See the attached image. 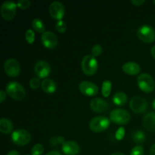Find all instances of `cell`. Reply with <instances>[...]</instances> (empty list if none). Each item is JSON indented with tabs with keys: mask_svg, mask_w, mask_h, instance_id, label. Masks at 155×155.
<instances>
[{
	"mask_svg": "<svg viewBox=\"0 0 155 155\" xmlns=\"http://www.w3.org/2000/svg\"><path fill=\"white\" fill-rule=\"evenodd\" d=\"M124 136H125V129L124 127H120L115 133V138L117 140L120 141L124 139Z\"/></svg>",
	"mask_w": 155,
	"mask_h": 155,
	"instance_id": "cell-33",
	"label": "cell"
},
{
	"mask_svg": "<svg viewBox=\"0 0 155 155\" xmlns=\"http://www.w3.org/2000/svg\"><path fill=\"white\" fill-rule=\"evenodd\" d=\"M7 155H20L19 153L18 152L15 150H12V151H10L8 153Z\"/></svg>",
	"mask_w": 155,
	"mask_h": 155,
	"instance_id": "cell-38",
	"label": "cell"
},
{
	"mask_svg": "<svg viewBox=\"0 0 155 155\" xmlns=\"http://www.w3.org/2000/svg\"><path fill=\"white\" fill-rule=\"evenodd\" d=\"M44 152V147L42 144H36L31 149V155H42Z\"/></svg>",
	"mask_w": 155,
	"mask_h": 155,
	"instance_id": "cell-25",
	"label": "cell"
},
{
	"mask_svg": "<svg viewBox=\"0 0 155 155\" xmlns=\"http://www.w3.org/2000/svg\"><path fill=\"white\" fill-rule=\"evenodd\" d=\"M80 92L87 96H95L98 92V87L95 83L89 81H83L79 85Z\"/></svg>",
	"mask_w": 155,
	"mask_h": 155,
	"instance_id": "cell-14",
	"label": "cell"
},
{
	"mask_svg": "<svg viewBox=\"0 0 155 155\" xmlns=\"http://www.w3.org/2000/svg\"><path fill=\"white\" fill-rule=\"evenodd\" d=\"M110 120L104 116H97L92 118L89 124V129L95 133H101L109 127Z\"/></svg>",
	"mask_w": 155,
	"mask_h": 155,
	"instance_id": "cell-3",
	"label": "cell"
},
{
	"mask_svg": "<svg viewBox=\"0 0 155 155\" xmlns=\"http://www.w3.org/2000/svg\"><path fill=\"white\" fill-rule=\"evenodd\" d=\"M17 4L12 1H5L1 6V15L6 21H11L15 18L17 12Z\"/></svg>",
	"mask_w": 155,
	"mask_h": 155,
	"instance_id": "cell-8",
	"label": "cell"
},
{
	"mask_svg": "<svg viewBox=\"0 0 155 155\" xmlns=\"http://www.w3.org/2000/svg\"><path fill=\"white\" fill-rule=\"evenodd\" d=\"M32 27H33V30L36 31L37 33H45V24H44L43 21L40 19V18H34L32 21Z\"/></svg>",
	"mask_w": 155,
	"mask_h": 155,
	"instance_id": "cell-22",
	"label": "cell"
},
{
	"mask_svg": "<svg viewBox=\"0 0 155 155\" xmlns=\"http://www.w3.org/2000/svg\"><path fill=\"white\" fill-rule=\"evenodd\" d=\"M41 84H42V82L40 81V79L39 77H33L29 83L30 87L33 89H38L39 86H41Z\"/></svg>",
	"mask_w": 155,
	"mask_h": 155,
	"instance_id": "cell-27",
	"label": "cell"
},
{
	"mask_svg": "<svg viewBox=\"0 0 155 155\" xmlns=\"http://www.w3.org/2000/svg\"><path fill=\"white\" fill-rule=\"evenodd\" d=\"M12 141L18 146H24L30 143L31 141V135L26 130H17L12 133Z\"/></svg>",
	"mask_w": 155,
	"mask_h": 155,
	"instance_id": "cell-6",
	"label": "cell"
},
{
	"mask_svg": "<svg viewBox=\"0 0 155 155\" xmlns=\"http://www.w3.org/2000/svg\"><path fill=\"white\" fill-rule=\"evenodd\" d=\"M143 126L147 130L155 133V113L150 112L143 118Z\"/></svg>",
	"mask_w": 155,
	"mask_h": 155,
	"instance_id": "cell-18",
	"label": "cell"
},
{
	"mask_svg": "<svg viewBox=\"0 0 155 155\" xmlns=\"http://www.w3.org/2000/svg\"><path fill=\"white\" fill-rule=\"evenodd\" d=\"M5 73L11 77H17L21 73V67L15 58H8L4 63Z\"/></svg>",
	"mask_w": 155,
	"mask_h": 155,
	"instance_id": "cell-9",
	"label": "cell"
},
{
	"mask_svg": "<svg viewBox=\"0 0 155 155\" xmlns=\"http://www.w3.org/2000/svg\"><path fill=\"white\" fill-rule=\"evenodd\" d=\"M111 155H124V154L120 152H116V153H114V154H112Z\"/></svg>",
	"mask_w": 155,
	"mask_h": 155,
	"instance_id": "cell-40",
	"label": "cell"
},
{
	"mask_svg": "<svg viewBox=\"0 0 155 155\" xmlns=\"http://www.w3.org/2000/svg\"><path fill=\"white\" fill-rule=\"evenodd\" d=\"M45 155H62V154H61L58 151H50V152L47 153Z\"/></svg>",
	"mask_w": 155,
	"mask_h": 155,
	"instance_id": "cell-37",
	"label": "cell"
},
{
	"mask_svg": "<svg viewBox=\"0 0 155 155\" xmlns=\"http://www.w3.org/2000/svg\"><path fill=\"white\" fill-rule=\"evenodd\" d=\"M152 107L155 110V99L153 101V102H152Z\"/></svg>",
	"mask_w": 155,
	"mask_h": 155,
	"instance_id": "cell-41",
	"label": "cell"
},
{
	"mask_svg": "<svg viewBox=\"0 0 155 155\" xmlns=\"http://www.w3.org/2000/svg\"><path fill=\"white\" fill-rule=\"evenodd\" d=\"M62 151L66 155H77L80 152V146L74 141H67L62 145Z\"/></svg>",
	"mask_w": 155,
	"mask_h": 155,
	"instance_id": "cell-16",
	"label": "cell"
},
{
	"mask_svg": "<svg viewBox=\"0 0 155 155\" xmlns=\"http://www.w3.org/2000/svg\"><path fill=\"white\" fill-rule=\"evenodd\" d=\"M65 142L64 138L62 136H55V137H52L50 139V144L52 146H57L58 144H61L63 145Z\"/></svg>",
	"mask_w": 155,
	"mask_h": 155,
	"instance_id": "cell-29",
	"label": "cell"
},
{
	"mask_svg": "<svg viewBox=\"0 0 155 155\" xmlns=\"http://www.w3.org/2000/svg\"><path fill=\"white\" fill-rule=\"evenodd\" d=\"M114 104L117 106H123L126 104L128 100V97L124 92H117L114 95L113 98Z\"/></svg>",
	"mask_w": 155,
	"mask_h": 155,
	"instance_id": "cell-21",
	"label": "cell"
},
{
	"mask_svg": "<svg viewBox=\"0 0 155 155\" xmlns=\"http://www.w3.org/2000/svg\"><path fill=\"white\" fill-rule=\"evenodd\" d=\"M130 155H144V148L141 145H137L131 150Z\"/></svg>",
	"mask_w": 155,
	"mask_h": 155,
	"instance_id": "cell-32",
	"label": "cell"
},
{
	"mask_svg": "<svg viewBox=\"0 0 155 155\" xmlns=\"http://www.w3.org/2000/svg\"><path fill=\"white\" fill-rule=\"evenodd\" d=\"M6 93L17 101L23 100L26 96V91L21 83L15 81L9 82L5 86Z\"/></svg>",
	"mask_w": 155,
	"mask_h": 155,
	"instance_id": "cell-1",
	"label": "cell"
},
{
	"mask_svg": "<svg viewBox=\"0 0 155 155\" xmlns=\"http://www.w3.org/2000/svg\"><path fill=\"white\" fill-rule=\"evenodd\" d=\"M103 51V48L101 45H95L92 48V55H93L94 57H98L100 54L102 53Z\"/></svg>",
	"mask_w": 155,
	"mask_h": 155,
	"instance_id": "cell-31",
	"label": "cell"
},
{
	"mask_svg": "<svg viewBox=\"0 0 155 155\" xmlns=\"http://www.w3.org/2000/svg\"><path fill=\"white\" fill-rule=\"evenodd\" d=\"M82 71L86 75L92 76L98 70V61L92 54H87L83 58L81 63Z\"/></svg>",
	"mask_w": 155,
	"mask_h": 155,
	"instance_id": "cell-2",
	"label": "cell"
},
{
	"mask_svg": "<svg viewBox=\"0 0 155 155\" xmlns=\"http://www.w3.org/2000/svg\"><path fill=\"white\" fill-rule=\"evenodd\" d=\"M48 12L53 19L61 21L65 14V8L60 2H53L48 8Z\"/></svg>",
	"mask_w": 155,
	"mask_h": 155,
	"instance_id": "cell-12",
	"label": "cell"
},
{
	"mask_svg": "<svg viewBox=\"0 0 155 155\" xmlns=\"http://www.w3.org/2000/svg\"><path fill=\"white\" fill-rule=\"evenodd\" d=\"M130 107L135 113L142 114L148 108V103L146 100L142 97L135 96L130 100Z\"/></svg>",
	"mask_w": 155,
	"mask_h": 155,
	"instance_id": "cell-10",
	"label": "cell"
},
{
	"mask_svg": "<svg viewBox=\"0 0 155 155\" xmlns=\"http://www.w3.org/2000/svg\"><path fill=\"white\" fill-rule=\"evenodd\" d=\"M149 155H155V144L151 145V147L150 148Z\"/></svg>",
	"mask_w": 155,
	"mask_h": 155,
	"instance_id": "cell-36",
	"label": "cell"
},
{
	"mask_svg": "<svg viewBox=\"0 0 155 155\" xmlns=\"http://www.w3.org/2000/svg\"><path fill=\"white\" fill-rule=\"evenodd\" d=\"M145 133L142 130H136L134 133H133L132 135V140L135 142V143H142L145 142Z\"/></svg>",
	"mask_w": 155,
	"mask_h": 155,
	"instance_id": "cell-23",
	"label": "cell"
},
{
	"mask_svg": "<svg viewBox=\"0 0 155 155\" xmlns=\"http://www.w3.org/2000/svg\"><path fill=\"white\" fill-rule=\"evenodd\" d=\"M145 2V0H132L131 3L135 6H140Z\"/></svg>",
	"mask_w": 155,
	"mask_h": 155,
	"instance_id": "cell-34",
	"label": "cell"
},
{
	"mask_svg": "<svg viewBox=\"0 0 155 155\" xmlns=\"http://www.w3.org/2000/svg\"><path fill=\"white\" fill-rule=\"evenodd\" d=\"M41 88L45 93L52 94L56 92L57 86H56V83L51 79H45L42 80Z\"/></svg>",
	"mask_w": 155,
	"mask_h": 155,
	"instance_id": "cell-19",
	"label": "cell"
},
{
	"mask_svg": "<svg viewBox=\"0 0 155 155\" xmlns=\"http://www.w3.org/2000/svg\"><path fill=\"white\" fill-rule=\"evenodd\" d=\"M122 69L125 74L128 75L134 76L137 75L141 71V67L139 64L133 61H129L124 64L122 67Z\"/></svg>",
	"mask_w": 155,
	"mask_h": 155,
	"instance_id": "cell-17",
	"label": "cell"
},
{
	"mask_svg": "<svg viewBox=\"0 0 155 155\" xmlns=\"http://www.w3.org/2000/svg\"><path fill=\"white\" fill-rule=\"evenodd\" d=\"M6 98V92L4 90L0 91V102L3 103V101L5 100Z\"/></svg>",
	"mask_w": 155,
	"mask_h": 155,
	"instance_id": "cell-35",
	"label": "cell"
},
{
	"mask_svg": "<svg viewBox=\"0 0 155 155\" xmlns=\"http://www.w3.org/2000/svg\"><path fill=\"white\" fill-rule=\"evenodd\" d=\"M34 72L39 79H46L51 73L49 64L43 60H40L35 64Z\"/></svg>",
	"mask_w": 155,
	"mask_h": 155,
	"instance_id": "cell-11",
	"label": "cell"
},
{
	"mask_svg": "<svg viewBox=\"0 0 155 155\" xmlns=\"http://www.w3.org/2000/svg\"><path fill=\"white\" fill-rule=\"evenodd\" d=\"M89 105L91 109L97 113H103L107 111L110 107L107 101L100 98H95L91 100Z\"/></svg>",
	"mask_w": 155,
	"mask_h": 155,
	"instance_id": "cell-15",
	"label": "cell"
},
{
	"mask_svg": "<svg viewBox=\"0 0 155 155\" xmlns=\"http://www.w3.org/2000/svg\"><path fill=\"white\" fill-rule=\"evenodd\" d=\"M41 42L45 48L52 49L57 46L58 39L54 33L51 31H45L41 36Z\"/></svg>",
	"mask_w": 155,
	"mask_h": 155,
	"instance_id": "cell-13",
	"label": "cell"
},
{
	"mask_svg": "<svg viewBox=\"0 0 155 155\" xmlns=\"http://www.w3.org/2000/svg\"><path fill=\"white\" fill-rule=\"evenodd\" d=\"M31 5V2L29 0H21V1H18L17 3V6H18L19 8L23 9H27L30 7Z\"/></svg>",
	"mask_w": 155,
	"mask_h": 155,
	"instance_id": "cell-30",
	"label": "cell"
},
{
	"mask_svg": "<svg viewBox=\"0 0 155 155\" xmlns=\"http://www.w3.org/2000/svg\"><path fill=\"white\" fill-rule=\"evenodd\" d=\"M137 36L143 42L151 43L155 40V30L151 26L145 24L138 29Z\"/></svg>",
	"mask_w": 155,
	"mask_h": 155,
	"instance_id": "cell-7",
	"label": "cell"
},
{
	"mask_svg": "<svg viewBox=\"0 0 155 155\" xmlns=\"http://www.w3.org/2000/svg\"><path fill=\"white\" fill-rule=\"evenodd\" d=\"M154 2V4L155 5V0H154V2Z\"/></svg>",
	"mask_w": 155,
	"mask_h": 155,
	"instance_id": "cell-42",
	"label": "cell"
},
{
	"mask_svg": "<svg viewBox=\"0 0 155 155\" xmlns=\"http://www.w3.org/2000/svg\"><path fill=\"white\" fill-rule=\"evenodd\" d=\"M55 29L59 33H65L67 30V24L64 21H58L55 24Z\"/></svg>",
	"mask_w": 155,
	"mask_h": 155,
	"instance_id": "cell-28",
	"label": "cell"
},
{
	"mask_svg": "<svg viewBox=\"0 0 155 155\" xmlns=\"http://www.w3.org/2000/svg\"><path fill=\"white\" fill-rule=\"evenodd\" d=\"M27 155H29V154H27Z\"/></svg>",
	"mask_w": 155,
	"mask_h": 155,
	"instance_id": "cell-43",
	"label": "cell"
},
{
	"mask_svg": "<svg viewBox=\"0 0 155 155\" xmlns=\"http://www.w3.org/2000/svg\"><path fill=\"white\" fill-rule=\"evenodd\" d=\"M151 54H152V56L154 57V58L155 59V45L152 47V48H151Z\"/></svg>",
	"mask_w": 155,
	"mask_h": 155,
	"instance_id": "cell-39",
	"label": "cell"
},
{
	"mask_svg": "<svg viewBox=\"0 0 155 155\" xmlns=\"http://www.w3.org/2000/svg\"><path fill=\"white\" fill-rule=\"evenodd\" d=\"M112 89V83L110 80H104L102 83V86H101V94L103 96L107 98L110 95Z\"/></svg>",
	"mask_w": 155,
	"mask_h": 155,
	"instance_id": "cell-24",
	"label": "cell"
},
{
	"mask_svg": "<svg viewBox=\"0 0 155 155\" xmlns=\"http://www.w3.org/2000/svg\"><path fill=\"white\" fill-rule=\"evenodd\" d=\"M130 114L125 109L117 108L110 113V120L118 125H124L130 122Z\"/></svg>",
	"mask_w": 155,
	"mask_h": 155,
	"instance_id": "cell-5",
	"label": "cell"
},
{
	"mask_svg": "<svg viewBox=\"0 0 155 155\" xmlns=\"http://www.w3.org/2000/svg\"><path fill=\"white\" fill-rule=\"evenodd\" d=\"M14 128L13 124L8 118H2L0 120V132L3 134H9Z\"/></svg>",
	"mask_w": 155,
	"mask_h": 155,
	"instance_id": "cell-20",
	"label": "cell"
},
{
	"mask_svg": "<svg viewBox=\"0 0 155 155\" xmlns=\"http://www.w3.org/2000/svg\"><path fill=\"white\" fill-rule=\"evenodd\" d=\"M25 39L29 44H33L35 41V33L31 29H28L25 33Z\"/></svg>",
	"mask_w": 155,
	"mask_h": 155,
	"instance_id": "cell-26",
	"label": "cell"
},
{
	"mask_svg": "<svg viewBox=\"0 0 155 155\" xmlns=\"http://www.w3.org/2000/svg\"><path fill=\"white\" fill-rule=\"evenodd\" d=\"M139 89L145 93L153 92L155 87V82L153 77L148 74H141L137 78Z\"/></svg>",
	"mask_w": 155,
	"mask_h": 155,
	"instance_id": "cell-4",
	"label": "cell"
}]
</instances>
